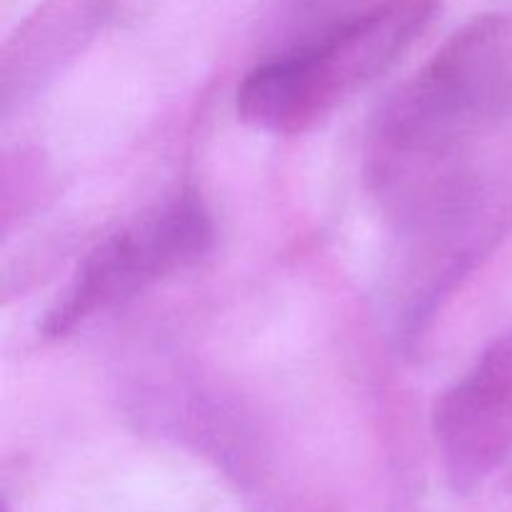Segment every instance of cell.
<instances>
[{
  "instance_id": "4",
  "label": "cell",
  "mask_w": 512,
  "mask_h": 512,
  "mask_svg": "<svg viewBox=\"0 0 512 512\" xmlns=\"http://www.w3.org/2000/svg\"><path fill=\"white\" fill-rule=\"evenodd\" d=\"M510 228L512 188L493 173L403 225L410 250L398 330L408 348L423 340L445 300L503 243Z\"/></svg>"
},
{
  "instance_id": "6",
  "label": "cell",
  "mask_w": 512,
  "mask_h": 512,
  "mask_svg": "<svg viewBox=\"0 0 512 512\" xmlns=\"http://www.w3.org/2000/svg\"><path fill=\"white\" fill-rule=\"evenodd\" d=\"M138 8V0H48L3 50V113L33 98L105 25Z\"/></svg>"
},
{
  "instance_id": "1",
  "label": "cell",
  "mask_w": 512,
  "mask_h": 512,
  "mask_svg": "<svg viewBox=\"0 0 512 512\" xmlns=\"http://www.w3.org/2000/svg\"><path fill=\"white\" fill-rule=\"evenodd\" d=\"M510 108L512 25L478 15L375 113L365 170L380 203L405 225L475 183V145Z\"/></svg>"
},
{
  "instance_id": "3",
  "label": "cell",
  "mask_w": 512,
  "mask_h": 512,
  "mask_svg": "<svg viewBox=\"0 0 512 512\" xmlns=\"http://www.w3.org/2000/svg\"><path fill=\"white\" fill-rule=\"evenodd\" d=\"M215 225L195 190H180L108 235L70 278L45 313L40 333L65 338L95 315L128 303L168 275L190 268L210 253Z\"/></svg>"
},
{
  "instance_id": "2",
  "label": "cell",
  "mask_w": 512,
  "mask_h": 512,
  "mask_svg": "<svg viewBox=\"0 0 512 512\" xmlns=\"http://www.w3.org/2000/svg\"><path fill=\"white\" fill-rule=\"evenodd\" d=\"M438 0H375L315 43L258 65L238 88V115L273 135H300L388 73L430 28Z\"/></svg>"
},
{
  "instance_id": "5",
  "label": "cell",
  "mask_w": 512,
  "mask_h": 512,
  "mask_svg": "<svg viewBox=\"0 0 512 512\" xmlns=\"http://www.w3.org/2000/svg\"><path fill=\"white\" fill-rule=\"evenodd\" d=\"M433 435L450 490L483 488L512 455V328L480 353L433 408Z\"/></svg>"
}]
</instances>
